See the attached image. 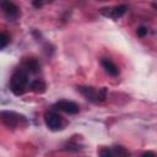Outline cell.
<instances>
[{"label": "cell", "instance_id": "cell-1", "mask_svg": "<svg viewBox=\"0 0 157 157\" xmlns=\"http://www.w3.org/2000/svg\"><path fill=\"white\" fill-rule=\"evenodd\" d=\"M28 83V77L27 74L22 69L15 70V72L11 76L10 80V90L15 96H21L25 93Z\"/></svg>", "mask_w": 157, "mask_h": 157}, {"label": "cell", "instance_id": "cell-2", "mask_svg": "<svg viewBox=\"0 0 157 157\" xmlns=\"http://www.w3.org/2000/svg\"><path fill=\"white\" fill-rule=\"evenodd\" d=\"M1 120L7 128H11V129L21 125V121L27 124V120L23 115L15 113V112H10V110H2L1 112Z\"/></svg>", "mask_w": 157, "mask_h": 157}, {"label": "cell", "instance_id": "cell-3", "mask_svg": "<svg viewBox=\"0 0 157 157\" xmlns=\"http://www.w3.org/2000/svg\"><path fill=\"white\" fill-rule=\"evenodd\" d=\"M44 123L48 126V129H50L53 131L61 129V125H63L61 117L59 114H56L55 112H45V114H44Z\"/></svg>", "mask_w": 157, "mask_h": 157}, {"label": "cell", "instance_id": "cell-4", "mask_svg": "<svg viewBox=\"0 0 157 157\" xmlns=\"http://www.w3.org/2000/svg\"><path fill=\"white\" fill-rule=\"evenodd\" d=\"M54 108L58 110H61L66 114H77L80 110L78 104H76L72 101H67V99H60L54 104Z\"/></svg>", "mask_w": 157, "mask_h": 157}, {"label": "cell", "instance_id": "cell-5", "mask_svg": "<svg viewBox=\"0 0 157 157\" xmlns=\"http://www.w3.org/2000/svg\"><path fill=\"white\" fill-rule=\"evenodd\" d=\"M126 11V6L125 5H119V6H115V7H104L101 10V12L107 16V17H112L114 20L117 18H120Z\"/></svg>", "mask_w": 157, "mask_h": 157}, {"label": "cell", "instance_id": "cell-6", "mask_svg": "<svg viewBox=\"0 0 157 157\" xmlns=\"http://www.w3.org/2000/svg\"><path fill=\"white\" fill-rule=\"evenodd\" d=\"M77 91L88 101L97 103L98 102V91H96L91 86H77Z\"/></svg>", "mask_w": 157, "mask_h": 157}, {"label": "cell", "instance_id": "cell-7", "mask_svg": "<svg viewBox=\"0 0 157 157\" xmlns=\"http://www.w3.org/2000/svg\"><path fill=\"white\" fill-rule=\"evenodd\" d=\"M0 5H1V10L4 11V13L7 15L9 17L16 16L17 12H18V7L11 0H1Z\"/></svg>", "mask_w": 157, "mask_h": 157}, {"label": "cell", "instance_id": "cell-8", "mask_svg": "<svg viewBox=\"0 0 157 157\" xmlns=\"http://www.w3.org/2000/svg\"><path fill=\"white\" fill-rule=\"evenodd\" d=\"M101 65L103 66V69H104L109 75H112V76H118V75H119V69H118V66H117L112 60L103 58V59H101Z\"/></svg>", "mask_w": 157, "mask_h": 157}, {"label": "cell", "instance_id": "cell-9", "mask_svg": "<svg viewBox=\"0 0 157 157\" xmlns=\"http://www.w3.org/2000/svg\"><path fill=\"white\" fill-rule=\"evenodd\" d=\"M23 65H25L26 70H27L28 72H32V74H37V72L39 71V69H40V65H39V63H38V60L34 59V58L26 59L25 63H23Z\"/></svg>", "mask_w": 157, "mask_h": 157}, {"label": "cell", "instance_id": "cell-10", "mask_svg": "<svg viewBox=\"0 0 157 157\" xmlns=\"http://www.w3.org/2000/svg\"><path fill=\"white\" fill-rule=\"evenodd\" d=\"M29 88H31V91H33L34 93L40 94V93H44V92L47 91V85H45V82H44L43 80H34V81L31 82Z\"/></svg>", "mask_w": 157, "mask_h": 157}, {"label": "cell", "instance_id": "cell-11", "mask_svg": "<svg viewBox=\"0 0 157 157\" xmlns=\"http://www.w3.org/2000/svg\"><path fill=\"white\" fill-rule=\"evenodd\" d=\"M112 151L114 156H129L130 155V152L123 146H114Z\"/></svg>", "mask_w": 157, "mask_h": 157}, {"label": "cell", "instance_id": "cell-12", "mask_svg": "<svg viewBox=\"0 0 157 157\" xmlns=\"http://www.w3.org/2000/svg\"><path fill=\"white\" fill-rule=\"evenodd\" d=\"M10 40H11L10 34H7L6 32H1V34H0V48L4 49L10 43Z\"/></svg>", "mask_w": 157, "mask_h": 157}, {"label": "cell", "instance_id": "cell-13", "mask_svg": "<svg viewBox=\"0 0 157 157\" xmlns=\"http://www.w3.org/2000/svg\"><path fill=\"white\" fill-rule=\"evenodd\" d=\"M98 155L102 156V157H112V156H114V155H113V151L109 150L108 147H103V148H101V150L98 151Z\"/></svg>", "mask_w": 157, "mask_h": 157}, {"label": "cell", "instance_id": "cell-14", "mask_svg": "<svg viewBox=\"0 0 157 157\" xmlns=\"http://www.w3.org/2000/svg\"><path fill=\"white\" fill-rule=\"evenodd\" d=\"M107 98V88L102 87L98 90V102H103Z\"/></svg>", "mask_w": 157, "mask_h": 157}, {"label": "cell", "instance_id": "cell-15", "mask_svg": "<svg viewBox=\"0 0 157 157\" xmlns=\"http://www.w3.org/2000/svg\"><path fill=\"white\" fill-rule=\"evenodd\" d=\"M136 34H137L139 37H145V36L147 34V28H146V27H144V26L139 27V28L136 29Z\"/></svg>", "mask_w": 157, "mask_h": 157}, {"label": "cell", "instance_id": "cell-16", "mask_svg": "<svg viewBox=\"0 0 157 157\" xmlns=\"http://www.w3.org/2000/svg\"><path fill=\"white\" fill-rule=\"evenodd\" d=\"M32 4H33V6H34V7L39 9V7H42V6H43V0H32Z\"/></svg>", "mask_w": 157, "mask_h": 157}, {"label": "cell", "instance_id": "cell-17", "mask_svg": "<svg viewBox=\"0 0 157 157\" xmlns=\"http://www.w3.org/2000/svg\"><path fill=\"white\" fill-rule=\"evenodd\" d=\"M142 156H156V153L155 152H151V151H146V152L142 153Z\"/></svg>", "mask_w": 157, "mask_h": 157}]
</instances>
